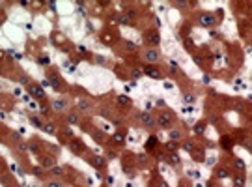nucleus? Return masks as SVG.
I'll list each match as a JSON object with an SVG mask.
<instances>
[{"mask_svg": "<svg viewBox=\"0 0 252 187\" xmlns=\"http://www.w3.org/2000/svg\"><path fill=\"white\" fill-rule=\"evenodd\" d=\"M39 64H43V65H47V64H49V58H45V56H43V58H39Z\"/></svg>", "mask_w": 252, "mask_h": 187, "instance_id": "obj_35", "label": "nucleus"}, {"mask_svg": "<svg viewBox=\"0 0 252 187\" xmlns=\"http://www.w3.org/2000/svg\"><path fill=\"white\" fill-rule=\"evenodd\" d=\"M161 41V36H159V32H155V30H149V32H146V43H149V45H159Z\"/></svg>", "mask_w": 252, "mask_h": 187, "instance_id": "obj_4", "label": "nucleus"}, {"mask_svg": "<svg viewBox=\"0 0 252 187\" xmlns=\"http://www.w3.org/2000/svg\"><path fill=\"white\" fill-rule=\"evenodd\" d=\"M41 172H43V169H38V166L34 169V174H36V176H41Z\"/></svg>", "mask_w": 252, "mask_h": 187, "instance_id": "obj_34", "label": "nucleus"}, {"mask_svg": "<svg viewBox=\"0 0 252 187\" xmlns=\"http://www.w3.org/2000/svg\"><path fill=\"white\" fill-rule=\"evenodd\" d=\"M118 105H120V107H123V109L131 107V97H127V95H120V97H118Z\"/></svg>", "mask_w": 252, "mask_h": 187, "instance_id": "obj_9", "label": "nucleus"}, {"mask_svg": "<svg viewBox=\"0 0 252 187\" xmlns=\"http://www.w3.org/2000/svg\"><path fill=\"white\" fill-rule=\"evenodd\" d=\"M52 107L58 109V110H62V109H65V101L64 99H58V101H54V103H52Z\"/></svg>", "mask_w": 252, "mask_h": 187, "instance_id": "obj_20", "label": "nucleus"}, {"mask_svg": "<svg viewBox=\"0 0 252 187\" xmlns=\"http://www.w3.org/2000/svg\"><path fill=\"white\" fill-rule=\"evenodd\" d=\"M49 82L52 84V88H56V90H60V88H62V82H60L58 75H54V73H50V75H49Z\"/></svg>", "mask_w": 252, "mask_h": 187, "instance_id": "obj_8", "label": "nucleus"}, {"mask_svg": "<svg viewBox=\"0 0 252 187\" xmlns=\"http://www.w3.org/2000/svg\"><path fill=\"white\" fill-rule=\"evenodd\" d=\"M140 120H142V124L148 125V127H153V125H155V118L149 112H142V114H140Z\"/></svg>", "mask_w": 252, "mask_h": 187, "instance_id": "obj_7", "label": "nucleus"}, {"mask_svg": "<svg viewBox=\"0 0 252 187\" xmlns=\"http://www.w3.org/2000/svg\"><path fill=\"white\" fill-rule=\"evenodd\" d=\"M222 148H226V150L231 148V139L230 137H222Z\"/></svg>", "mask_w": 252, "mask_h": 187, "instance_id": "obj_22", "label": "nucleus"}, {"mask_svg": "<svg viewBox=\"0 0 252 187\" xmlns=\"http://www.w3.org/2000/svg\"><path fill=\"white\" fill-rule=\"evenodd\" d=\"M144 75H148V77H151V79H163V73H161L155 65H146V68H144Z\"/></svg>", "mask_w": 252, "mask_h": 187, "instance_id": "obj_5", "label": "nucleus"}, {"mask_svg": "<svg viewBox=\"0 0 252 187\" xmlns=\"http://www.w3.org/2000/svg\"><path fill=\"white\" fill-rule=\"evenodd\" d=\"M71 150L75 151V154H80V151H82V144H80L79 140H73V142H71Z\"/></svg>", "mask_w": 252, "mask_h": 187, "instance_id": "obj_15", "label": "nucleus"}, {"mask_svg": "<svg viewBox=\"0 0 252 187\" xmlns=\"http://www.w3.org/2000/svg\"><path fill=\"white\" fill-rule=\"evenodd\" d=\"M92 165L95 166V169H103V166L107 165V161H105L103 157H99V155H95V157L92 159Z\"/></svg>", "mask_w": 252, "mask_h": 187, "instance_id": "obj_10", "label": "nucleus"}, {"mask_svg": "<svg viewBox=\"0 0 252 187\" xmlns=\"http://www.w3.org/2000/svg\"><path fill=\"white\" fill-rule=\"evenodd\" d=\"M127 49H131V50H134V49H137V45H134V43H127Z\"/></svg>", "mask_w": 252, "mask_h": 187, "instance_id": "obj_39", "label": "nucleus"}, {"mask_svg": "<svg viewBox=\"0 0 252 187\" xmlns=\"http://www.w3.org/2000/svg\"><path fill=\"white\" fill-rule=\"evenodd\" d=\"M52 174L54 176H62L64 174V169H62V166H52Z\"/></svg>", "mask_w": 252, "mask_h": 187, "instance_id": "obj_26", "label": "nucleus"}, {"mask_svg": "<svg viewBox=\"0 0 252 187\" xmlns=\"http://www.w3.org/2000/svg\"><path fill=\"white\" fill-rule=\"evenodd\" d=\"M155 105H157V107H164V99H157V101H155Z\"/></svg>", "mask_w": 252, "mask_h": 187, "instance_id": "obj_33", "label": "nucleus"}, {"mask_svg": "<svg viewBox=\"0 0 252 187\" xmlns=\"http://www.w3.org/2000/svg\"><path fill=\"white\" fill-rule=\"evenodd\" d=\"M43 131L49 135H54V125L52 124H43Z\"/></svg>", "mask_w": 252, "mask_h": 187, "instance_id": "obj_21", "label": "nucleus"}, {"mask_svg": "<svg viewBox=\"0 0 252 187\" xmlns=\"http://www.w3.org/2000/svg\"><path fill=\"white\" fill-rule=\"evenodd\" d=\"M67 120H69V124H77V122H79L77 114H69V116H67Z\"/></svg>", "mask_w": 252, "mask_h": 187, "instance_id": "obj_31", "label": "nucleus"}, {"mask_svg": "<svg viewBox=\"0 0 252 187\" xmlns=\"http://www.w3.org/2000/svg\"><path fill=\"white\" fill-rule=\"evenodd\" d=\"M47 187H62V185H60V183H58V181H50V183H49Z\"/></svg>", "mask_w": 252, "mask_h": 187, "instance_id": "obj_36", "label": "nucleus"}, {"mask_svg": "<svg viewBox=\"0 0 252 187\" xmlns=\"http://www.w3.org/2000/svg\"><path fill=\"white\" fill-rule=\"evenodd\" d=\"M39 110H41V112H43V114H47V110H49V109H47V107H45V105H41V107H39Z\"/></svg>", "mask_w": 252, "mask_h": 187, "instance_id": "obj_40", "label": "nucleus"}, {"mask_svg": "<svg viewBox=\"0 0 252 187\" xmlns=\"http://www.w3.org/2000/svg\"><path fill=\"white\" fill-rule=\"evenodd\" d=\"M41 165L47 166V169H52V166H56V161H54L52 157H43L41 159Z\"/></svg>", "mask_w": 252, "mask_h": 187, "instance_id": "obj_11", "label": "nucleus"}, {"mask_svg": "<svg viewBox=\"0 0 252 187\" xmlns=\"http://www.w3.org/2000/svg\"><path fill=\"white\" fill-rule=\"evenodd\" d=\"M183 148L187 150V151H194V144H193V142H189V140H187V142H183Z\"/></svg>", "mask_w": 252, "mask_h": 187, "instance_id": "obj_27", "label": "nucleus"}, {"mask_svg": "<svg viewBox=\"0 0 252 187\" xmlns=\"http://www.w3.org/2000/svg\"><path fill=\"white\" fill-rule=\"evenodd\" d=\"M172 120H174V116L170 114V112H163V114H159V118L155 120V124H159L161 127H170Z\"/></svg>", "mask_w": 252, "mask_h": 187, "instance_id": "obj_2", "label": "nucleus"}, {"mask_svg": "<svg viewBox=\"0 0 252 187\" xmlns=\"http://www.w3.org/2000/svg\"><path fill=\"white\" fill-rule=\"evenodd\" d=\"M103 41L105 43H112V36H110V34H103Z\"/></svg>", "mask_w": 252, "mask_h": 187, "instance_id": "obj_32", "label": "nucleus"}, {"mask_svg": "<svg viewBox=\"0 0 252 187\" xmlns=\"http://www.w3.org/2000/svg\"><path fill=\"white\" fill-rule=\"evenodd\" d=\"M30 120H32V124L36 125V127H43V122H41V120L38 118V116H32V118H30Z\"/></svg>", "mask_w": 252, "mask_h": 187, "instance_id": "obj_23", "label": "nucleus"}, {"mask_svg": "<svg viewBox=\"0 0 252 187\" xmlns=\"http://www.w3.org/2000/svg\"><path fill=\"white\" fill-rule=\"evenodd\" d=\"M28 92L32 94L34 97H38V99H43V97H45L43 88H41V86H38V84H30V86H28Z\"/></svg>", "mask_w": 252, "mask_h": 187, "instance_id": "obj_6", "label": "nucleus"}, {"mask_svg": "<svg viewBox=\"0 0 252 187\" xmlns=\"http://www.w3.org/2000/svg\"><path fill=\"white\" fill-rule=\"evenodd\" d=\"M133 77H134V79L140 77V69H134V71H133Z\"/></svg>", "mask_w": 252, "mask_h": 187, "instance_id": "obj_37", "label": "nucleus"}, {"mask_svg": "<svg viewBox=\"0 0 252 187\" xmlns=\"http://www.w3.org/2000/svg\"><path fill=\"white\" fill-rule=\"evenodd\" d=\"M234 185L243 187L245 185V176H234Z\"/></svg>", "mask_w": 252, "mask_h": 187, "instance_id": "obj_18", "label": "nucleus"}, {"mask_svg": "<svg viewBox=\"0 0 252 187\" xmlns=\"http://www.w3.org/2000/svg\"><path fill=\"white\" fill-rule=\"evenodd\" d=\"M183 101H185V103H193V101H194V95H193V94H185Z\"/></svg>", "mask_w": 252, "mask_h": 187, "instance_id": "obj_30", "label": "nucleus"}, {"mask_svg": "<svg viewBox=\"0 0 252 187\" xmlns=\"http://www.w3.org/2000/svg\"><path fill=\"white\" fill-rule=\"evenodd\" d=\"M179 161H181V159H179V155H178V154H170V155H168V163H170V165L178 166V165H179Z\"/></svg>", "mask_w": 252, "mask_h": 187, "instance_id": "obj_12", "label": "nucleus"}, {"mask_svg": "<svg viewBox=\"0 0 252 187\" xmlns=\"http://www.w3.org/2000/svg\"><path fill=\"white\" fill-rule=\"evenodd\" d=\"M79 107H80V109H84V110H86V109H90V103H88V101H86V99H79Z\"/></svg>", "mask_w": 252, "mask_h": 187, "instance_id": "obj_25", "label": "nucleus"}, {"mask_svg": "<svg viewBox=\"0 0 252 187\" xmlns=\"http://www.w3.org/2000/svg\"><path fill=\"white\" fill-rule=\"evenodd\" d=\"M159 50L157 49H148V50H146V53H144V60H146V62H149V65L151 64H155V62H159Z\"/></svg>", "mask_w": 252, "mask_h": 187, "instance_id": "obj_3", "label": "nucleus"}, {"mask_svg": "<svg viewBox=\"0 0 252 187\" xmlns=\"http://www.w3.org/2000/svg\"><path fill=\"white\" fill-rule=\"evenodd\" d=\"M235 169L245 170V163H243V159H235Z\"/></svg>", "mask_w": 252, "mask_h": 187, "instance_id": "obj_28", "label": "nucleus"}, {"mask_svg": "<svg viewBox=\"0 0 252 187\" xmlns=\"http://www.w3.org/2000/svg\"><path fill=\"white\" fill-rule=\"evenodd\" d=\"M179 146H178V142H174V140H170V142H166V150L168 151H172V154H176V150H178Z\"/></svg>", "mask_w": 252, "mask_h": 187, "instance_id": "obj_17", "label": "nucleus"}, {"mask_svg": "<svg viewBox=\"0 0 252 187\" xmlns=\"http://www.w3.org/2000/svg\"><path fill=\"white\" fill-rule=\"evenodd\" d=\"M217 176H219V178H228V176H230V170L224 169V166H220V169H217Z\"/></svg>", "mask_w": 252, "mask_h": 187, "instance_id": "obj_13", "label": "nucleus"}, {"mask_svg": "<svg viewBox=\"0 0 252 187\" xmlns=\"http://www.w3.org/2000/svg\"><path fill=\"white\" fill-rule=\"evenodd\" d=\"M178 139H179V131H170V140H174V142H176Z\"/></svg>", "mask_w": 252, "mask_h": 187, "instance_id": "obj_29", "label": "nucleus"}, {"mask_svg": "<svg viewBox=\"0 0 252 187\" xmlns=\"http://www.w3.org/2000/svg\"><path fill=\"white\" fill-rule=\"evenodd\" d=\"M114 140H116V142H120V144H123V140H125L123 133H120V131H114Z\"/></svg>", "mask_w": 252, "mask_h": 187, "instance_id": "obj_19", "label": "nucleus"}, {"mask_svg": "<svg viewBox=\"0 0 252 187\" xmlns=\"http://www.w3.org/2000/svg\"><path fill=\"white\" fill-rule=\"evenodd\" d=\"M107 183H108V185L114 183V178H112V176H107Z\"/></svg>", "mask_w": 252, "mask_h": 187, "instance_id": "obj_38", "label": "nucleus"}, {"mask_svg": "<svg viewBox=\"0 0 252 187\" xmlns=\"http://www.w3.org/2000/svg\"><path fill=\"white\" fill-rule=\"evenodd\" d=\"M155 146H157V137H149V140L146 142V148H148V150H153Z\"/></svg>", "mask_w": 252, "mask_h": 187, "instance_id": "obj_16", "label": "nucleus"}, {"mask_svg": "<svg viewBox=\"0 0 252 187\" xmlns=\"http://www.w3.org/2000/svg\"><path fill=\"white\" fill-rule=\"evenodd\" d=\"M198 21H200V24H202V26H205V28H211V26H215V24H217L215 15H213V13H207V11H204V13H202Z\"/></svg>", "mask_w": 252, "mask_h": 187, "instance_id": "obj_1", "label": "nucleus"}, {"mask_svg": "<svg viewBox=\"0 0 252 187\" xmlns=\"http://www.w3.org/2000/svg\"><path fill=\"white\" fill-rule=\"evenodd\" d=\"M204 129H205V122H198L194 125V133L196 135H202V133H204Z\"/></svg>", "mask_w": 252, "mask_h": 187, "instance_id": "obj_14", "label": "nucleus"}, {"mask_svg": "<svg viewBox=\"0 0 252 187\" xmlns=\"http://www.w3.org/2000/svg\"><path fill=\"white\" fill-rule=\"evenodd\" d=\"M118 21H120V24H122V26H127V24H129V17H127V15H122Z\"/></svg>", "mask_w": 252, "mask_h": 187, "instance_id": "obj_24", "label": "nucleus"}]
</instances>
